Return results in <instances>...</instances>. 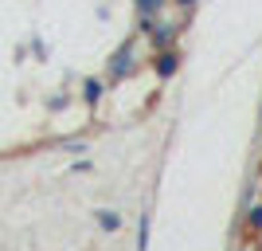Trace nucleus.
Returning a JSON list of instances; mask_svg holds the SVG:
<instances>
[{
	"mask_svg": "<svg viewBox=\"0 0 262 251\" xmlns=\"http://www.w3.org/2000/svg\"><path fill=\"white\" fill-rule=\"evenodd\" d=\"M133 71H137V44H121L118 55L110 59V83H121V79H129Z\"/></svg>",
	"mask_w": 262,
	"mask_h": 251,
	"instance_id": "nucleus-1",
	"label": "nucleus"
},
{
	"mask_svg": "<svg viewBox=\"0 0 262 251\" xmlns=\"http://www.w3.org/2000/svg\"><path fill=\"white\" fill-rule=\"evenodd\" d=\"M153 71H157V79H172L180 71V51L176 47H161L153 55Z\"/></svg>",
	"mask_w": 262,
	"mask_h": 251,
	"instance_id": "nucleus-2",
	"label": "nucleus"
},
{
	"mask_svg": "<svg viewBox=\"0 0 262 251\" xmlns=\"http://www.w3.org/2000/svg\"><path fill=\"white\" fill-rule=\"evenodd\" d=\"M176 35H180V28H176V24H153V32H149V44L161 51V47H172V44H176Z\"/></svg>",
	"mask_w": 262,
	"mask_h": 251,
	"instance_id": "nucleus-3",
	"label": "nucleus"
},
{
	"mask_svg": "<svg viewBox=\"0 0 262 251\" xmlns=\"http://www.w3.org/2000/svg\"><path fill=\"white\" fill-rule=\"evenodd\" d=\"M137 4V16H161L168 8V0H133Z\"/></svg>",
	"mask_w": 262,
	"mask_h": 251,
	"instance_id": "nucleus-4",
	"label": "nucleus"
},
{
	"mask_svg": "<svg viewBox=\"0 0 262 251\" xmlns=\"http://www.w3.org/2000/svg\"><path fill=\"white\" fill-rule=\"evenodd\" d=\"M98 228L102 231H118L121 228V216H118V212H110V208H102V212H98Z\"/></svg>",
	"mask_w": 262,
	"mask_h": 251,
	"instance_id": "nucleus-5",
	"label": "nucleus"
},
{
	"mask_svg": "<svg viewBox=\"0 0 262 251\" xmlns=\"http://www.w3.org/2000/svg\"><path fill=\"white\" fill-rule=\"evenodd\" d=\"M102 90H106V87H102V79H86V83H82V94H86V102H90V106H94V102L102 99Z\"/></svg>",
	"mask_w": 262,
	"mask_h": 251,
	"instance_id": "nucleus-6",
	"label": "nucleus"
},
{
	"mask_svg": "<svg viewBox=\"0 0 262 251\" xmlns=\"http://www.w3.org/2000/svg\"><path fill=\"white\" fill-rule=\"evenodd\" d=\"M247 228H251V231H262V204H254V208H251V216H247Z\"/></svg>",
	"mask_w": 262,
	"mask_h": 251,
	"instance_id": "nucleus-7",
	"label": "nucleus"
},
{
	"mask_svg": "<svg viewBox=\"0 0 262 251\" xmlns=\"http://www.w3.org/2000/svg\"><path fill=\"white\" fill-rule=\"evenodd\" d=\"M176 8H196V0H176Z\"/></svg>",
	"mask_w": 262,
	"mask_h": 251,
	"instance_id": "nucleus-8",
	"label": "nucleus"
}]
</instances>
